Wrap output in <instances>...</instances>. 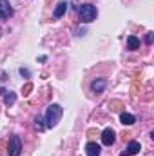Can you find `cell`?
Segmentation results:
<instances>
[{
  "mask_svg": "<svg viewBox=\"0 0 154 156\" xmlns=\"http://www.w3.org/2000/svg\"><path fill=\"white\" fill-rule=\"evenodd\" d=\"M62 115H64L62 105L51 104L47 107V111H45V127H56L58 122H60V118H62Z\"/></svg>",
  "mask_w": 154,
  "mask_h": 156,
  "instance_id": "6da1fadb",
  "label": "cell"
},
{
  "mask_svg": "<svg viewBox=\"0 0 154 156\" xmlns=\"http://www.w3.org/2000/svg\"><path fill=\"white\" fill-rule=\"evenodd\" d=\"M78 13H80V20L85 22V24L96 20V7H94L93 4H82Z\"/></svg>",
  "mask_w": 154,
  "mask_h": 156,
  "instance_id": "7a4b0ae2",
  "label": "cell"
},
{
  "mask_svg": "<svg viewBox=\"0 0 154 156\" xmlns=\"http://www.w3.org/2000/svg\"><path fill=\"white\" fill-rule=\"evenodd\" d=\"M20 151H22V142L16 134H13L9 138V145H7V154L9 156H20Z\"/></svg>",
  "mask_w": 154,
  "mask_h": 156,
  "instance_id": "3957f363",
  "label": "cell"
},
{
  "mask_svg": "<svg viewBox=\"0 0 154 156\" xmlns=\"http://www.w3.org/2000/svg\"><path fill=\"white\" fill-rule=\"evenodd\" d=\"M13 16V7L7 0H0V20H7Z\"/></svg>",
  "mask_w": 154,
  "mask_h": 156,
  "instance_id": "277c9868",
  "label": "cell"
},
{
  "mask_svg": "<svg viewBox=\"0 0 154 156\" xmlns=\"http://www.w3.org/2000/svg\"><path fill=\"white\" fill-rule=\"evenodd\" d=\"M105 87H107V80H105V78H96V80H93V83H91V91L96 93V94H102V93L105 91Z\"/></svg>",
  "mask_w": 154,
  "mask_h": 156,
  "instance_id": "5b68a950",
  "label": "cell"
},
{
  "mask_svg": "<svg viewBox=\"0 0 154 156\" xmlns=\"http://www.w3.org/2000/svg\"><path fill=\"white\" fill-rule=\"evenodd\" d=\"M116 140V134L114 131L111 129V127H107L103 133H102V142H103V145H113Z\"/></svg>",
  "mask_w": 154,
  "mask_h": 156,
  "instance_id": "8992f818",
  "label": "cell"
},
{
  "mask_svg": "<svg viewBox=\"0 0 154 156\" xmlns=\"http://www.w3.org/2000/svg\"><path fill=\"white\" fill-rule=\"evenodd\" d=\"M140 149H142V145H140V142H129V145H127V149L121 153V156L125 154H136V153H140Z\"/></svg>",
  "mask_w": 154,
  "mask_h": 156,
  "instance_id": "52a82bcc",
  "label": "cell"
},
{
  "mask_svg": "<svg viewBox=\"0 0 154 156\" xmlns=\"http://www.w3.org/2000/svg\"><path fill=\"white\" fill-rule=\"evenodd\" d=\"M85 151H87V156H100V145L96 144V142H89L87 145H85Z\"/></svg>",
  "mask_w": 154,
  "mask_h": 156,
  "instance_id": "ba28073f",
  "label": "cell"
},
{
  "mask_svg": "<svg viewBox=\"0 0 154 156\" xmlns=\"http://www.w3.org/2000/svg\"><path fill=\"white\" fill-rule=\"evenodd\" d=\"M67 7H69V4H67V2H60V4L56 5V9H54L53 16H54V18H62V16H64V13L67 11Z\"/></svg>",
  "mask_w": 154,
  "mask_h": 156,
  "instance_id": "9c48e42d",
  "label": "cell"
},
{
  "mask_svg": "<svg viewBox=\"0 0 154 156\" xmlns=\"http://www.w3.org/2000/svg\"><path fill=\"white\" fill-rule=\"evenodd\" d=\"M2 94H4V104H5L7 107H11V105L16 102V94H15L13 91H4Z\"/></svg>",
  "mask_w": 154,
  "mask_h": 156,
  "instance_id": "30bf717a",
  "label": "cell"
},
{
  "mask_svg": "<svg viewBox=\"0 0 154 156\" xmlns=\"http://www.w3.org/2000/svg\"><path fill=\"white\" fill-rule=\"evenodd\" d=\"M120 122H121L123 125H132V123L136 122V118L132 116V115H129V113H121V115H120Z\"/></svg>",
  "mask_w": 154,
  "mask_h": 156,
  "instance_id": "8fae6325",
  "label": "cell"
},
{
  "mask_svg": "<svg viewBox=\"0 0 154 156\" xmlns=\"http://www.w3.org/2000/svg\"><path fill=\"white\" fill-rule=\"evenodd\" d=\"M127 47H129L131 51L140 49V40L136 38V37H129V38H127Z\"/></svg>",
  "mask_w": 154,
  "mask_h": 156,
  "instance_id": "7c38bea8",
  "label": "cell"
},
{
  "mask_svg": "<svg viewBox=\"0 0 154 156\" xmlns=\"http://www.w3.org/2000/svg\"><path fill=\"white\" fill-rule=\"evenodd\" d=\"M109 107H111V111H114V113H121V109H123V102H120V100H113V102L109 104Z\"/></svg>",
  "mask_w": 154,
  "mask_h": 156,
  "instance_id": "4fadbf2b",
  "label": "cell"
},
{
  "mask_svg": "<svg viewBox=\"0 0 154 156\" xmlns=\"http://www.w3.org/2000/svg\"><path fill=\"white\" fill-rule=\"evenodd\" d=\"M35 127H37V131H44V129H45V123H44V120L40 116L35 120Z\"/></svg>",
  "mask_w": 154,
  "mask_h": 156,
  "instance_id": "5bb4252c",
  "label": "cell"
},
{
  "mask_svg": "<svg viewBox=\"0 0 154 156\" xmlns=\"http://www.w3.org/2000/svg\"><path fill=\"white\" fill-rule=\"evenodd\" d=\"M31 91H33V83H29V82H27V83L24 85V89H22V93H24V96H27V94H29Z\"/></svg>",
  "mask_w": 154,
  "mask_h": 156,
  "instance_id": "9a60e30c",
  "label": "cell"
},
{
  "mask_svg": "<svg viewBox=\"0 0 154 156\" xmlns=\"http://www.w3.org/2000/svg\"><path fill=\"white\" fill-rule=\"evenodd\" d=\"M145 42H147L149 45H151V44L154 42V33H152V31H149V33L145 35Z\"/></svg>",
  "mask_w": 154,
  "mask_h": 156,
  "instance_id": "2e32d148",
  "label": "cell"
},
{
  "mask_svg": "<svg viewBox=\"0 0 154 156\" xmlns=\"http://www.w3.org/2000/svg\"><path fill=\"white\" fill-rule=\"evenodd\" d=\"M20 75H22V76H29V71H27V69H24V67H22V69H20Z\"/></svg>",
  "mask_w": 154,
  "mask_h": 156,
  "instance_id": "e0dca14e",
  "label": "cell"
},
{
  "mask_svg": "<svg viewBox=\"0 0 154 156\" xmlns=\"http://www.w3.org/2000/svg\"><path fill=\"white\" fill-rule=\"evenodd\" d=\"M0 37H2V29H0Z\"/></svg>",
  "mask_w": 154,
  "mask_h": 156,
  "instance_id": "ac0fdd59",
  "label": "cell"
}]
</instances>
